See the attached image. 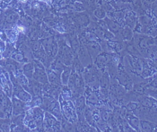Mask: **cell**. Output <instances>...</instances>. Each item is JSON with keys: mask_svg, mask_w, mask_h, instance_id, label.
<instances>
[{"mask_svg": "<svg viewBox=\"0 0 157 132\" xmlns=\"http://www.w3.org/2000/svg\"><path fill=\"white\" fill-rule=\"evenodd\" d=\"M140 128L142 131H157V125L147 120H140Z\"/></svg>", "mask_w": 157, "mask_h": 132, "instance_id": "obj_1", "label": "cell"}, {"mask_svg": "<svg viewBox=\"0 0 157 132\" xmlns=\"http://www.w3.org/2000/svg\"><path fill=\"white\" fill-rule=\"evenodd\" d=\"M127 118L130 125L134 129L138 130H140V121L138 118L134 117V116L128 114V116H127Z\"/></svg>", "mask_w": 157, "mask_h": 132, "instance_id": "obj_2", "label": "cell"}, {"mask_svg": "<svg viewBox=\"0 0 157 132\" xmlns=\"http://www.w3.org/2000/svg\"><path fill=\"white\" fill-rule=\"evenodd\" d=\"M142 105L146 107H151L153 105V102L151 100L147 98H145L142 101Z\"/></svg>", "mask_w": 157, "mask_h": 132, "instance_id": "obj_3", "label": "cell"}, {"mask_svg": "<svg viewBox=\"0 0 157 132\" xmlns=\"http://www.w3.org/2000/svg\"><path fill=\"white\" fill-rule=\"evenodd\" d=\"M127 108L130 110H136L137 109V103H130V104H128V106L127 107Z\"/></svg>", "mask_w": 157, "mask_h": 132, "instance_id": "obj_4", "label": "cell"}, {"mask_svg": "<svg viewBox=\"0 0 157 132\" xmlns=\"http://www.w3.org/2000/svg\"><path fill=\"white\" fill-rule=\"evenodd\" d=\"M18 29L20 30V31H22V32H23V31H24V28L22 27V26H18Z\"/></svg>", "mask_w": 157, "mask_h": 132, "instance_id": "obj_5", "label": "cell"}, {"mask_svg": "<svg viewBox=\"0 0 157 132\" xmlns=\"http://www.w3.org/2000/svg\"><path fill=\"white\" fill-rule=\"evenodd\" d=\"M26 1H27V0H20V2H22L23 3H25Z\"/></svg>", "mask_w": 157, "mask_h": 132, "instance_id": "obj_6", "label": "cell"}]
</instances>
